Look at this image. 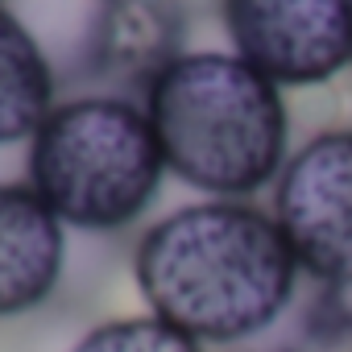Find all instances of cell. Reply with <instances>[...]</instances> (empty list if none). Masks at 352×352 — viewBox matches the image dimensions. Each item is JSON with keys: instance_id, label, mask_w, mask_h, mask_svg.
Returning a JSON list of instances; mask_svg holds the SVG:
<instances>
[{"instance_id": "6da1fadb", "label": "cell", "mask_w": 352, "mask_h": 352, "mask_svg": "<svg viewBox=\"0 0 352 352\" xmlns=\"http://www.w3.org/2000/svg\"><path fill=\"white\" fill-rule=\"evenodd\" d=\"M133 278L149 315L204 348L270 336L307 282L278 220L249 199H204L162 216L137 241Z\"/></svg>"}, {"instance_id": "7a4b0ae2", "label": "cell", "mask_w": 352, "mask_h": 352, "mask_svg": "<svg viewBox=\"0 0 352 352\" xmlns=\"http://www.w3.org/2000/svg\"><path fill=\"white\" fill-rule=\"evenodd\" d=\"M166 170L216 199L274 187L290 157L282 87L232 50H187L145 91Z\"/></svg>"}, {"instance_id": "3957f363", "label": "cell", "mask_w": 352, "mask_h": 352, "mask_svg": "<svg viewBox=\"0 0 352 352\" xmlns=\"http://www.w3.org/2000/svg\"><path fill=\"white\" fill-rule=\"evenodd\" d=\"M166 179V153L145 104L100 91L54 104L30 141V187L83 232L129 228Z\"/></svg>"}, {"instance_id": "277c9868", "label": "cell", "mask_w": 352, "mask_h": 352, "mask_svg": "<svg viewBox=\"0 0 352 352\" xmlns=\"http://www.w3.org/2000/svg\"><path fill=\"white\" fill-rule=\"evenodd\" d=\"M270 216L278 220L302 278L352 290V129H319L282 166Z\"/></svg>"}, {"instance_id": "5b68a950", "label": "cell", "mask_w": 352, "mask_h": 352, "mask_svg": "<svg viewBox=\"0 0 352 352\" xmlns=\"http://www.w3.org/2000/svg\"><path fill=\"white\" fill-rule=\"evenodd\" d=\"M224 30L278 87H319L352 67V0H224Z\"/></svg>"}, {"instance_id": "8992f818", "label": "cell", "mask_w": 352, "mask_h": 352, "mask_svg": "<svg viewBox=\"0 0 352 352\" xmlns=\"http://www.w3.org/2000/svg\"><path fill=\"white\" fill-rule=\"evenodd\" d=\"M67 261V232L30 183H0V319L42 307Z\"/></svg>"}, {"instance_id": "52a82bcc", "label": "cell", "mask_w": 352, "mask_h": 352, "mask_svg": "<svg viewBox=\"0 0 352 352\" xmlns=\"http://www.w3.org/2000/svg\"><path fill=\"white\" fill-rule=\"evenodd\" d=\"M183 38L187 13L179 0H112L100 83L149 91V83L174 58L187 54Z\"/></svg>"}, {"instance_id": "ba28073f", "label": "cell", "mask_w": 352, "mask_h": 352, "mask_svg": "<svg viewBox=\"0 0 352 352\" xmlns=\"http://www.w3.org/2000/svg\"><path fill=\"white\" fill-rule=\"evenodd\" d=\"M5 9L42 50L54 83L100 79L112 0H9Z\"/></svg>"}, {"instance_id": "9c48e42d", "label": "cell", "mask_w": 352, "mask_h": 352, "mask_svg": "<svg viewBox=\"0 0 352 352\" xmlns=\"http://www.w3.org/2000/svg\"><path fill=\"white\" fill-rule=\"evenodd\" d=\"M54 87L42 50L0 5V145L34 141L42 120L54 112Z\"/></svg>"}, {"instance_id": "30bf717a", "label": "cell", "mask_w": 352, "mask_h": 352, "mask_svg": "<svg viewBox=\"0 0 352 352\" xmlns=\"http://www.w3.org/2000/svg\"><path fill=\"white\" fill-rule=\"evenodd\" d=\"M71 352H208V348L157 315H124L87 327L71 344Z\"/></svg>"}]
</instances>
